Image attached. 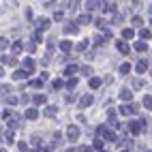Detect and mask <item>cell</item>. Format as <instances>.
Returning <instances> with one entry per match:
<instances>
[{
    "label": "cell",
    "instance_id": "cell-48",
    "mask_svg": "<svg viewBox=\"0 0 152 152\" xmlns=\"http://www.w3.org/2000/svg\"><path fill=\"white\" fill-rule=\"evenodd\" d=\"M150 26H152V20H150Z\"/></svg>",
    "mask_w": 152,
    "mask_h": 152
},
{
    "label": "cell",
    "instance_id": "cell-12",
    "mask_svg": "<svg viewBox=\"0 0 152 152\" xmlns=\"http://www.w3.org/2000/svg\"><path fill=\"white\" fill-rule=\"evenodd\" d=\"M77 71H79V67H77V64H69V67L64 69V75H69V77H73V75L77 73Z\"/></svg>",
    "mask_w": 152,
    "mask_h": 152
},
{
    "label": "cell",
    "instance_id": "cell-42",
    "mask_svg": "<svg viewBox=\"0 0 152 152\" xmlns=\"http://www.w3.org/2000/svg\"><path fill=\"white\" fill-rule=\"evenodd\" d=\"M7 103H9V105H15L17 99H15V96H7Z\"/></svg>",
    "mask_w": 152,
    "mask_h": 152
},
{
    "label": "cell",
    "instance_id": "cell-5",
    "mask_svg": "<svg viewBox=\"0 0 152 152\" xmlns=\"http://www.w3.org/2000/svg\"><path fill=\"white\" fill-rule=\"evenodd\" d=\"M92 105V94H84L79 99V107H90Z\"/></svg>",
    "mask_w": 152,
    "mask_h": 152
},
{
    "label": "cell",
    "instance_id": "cell-51",
    "mask_svg": "<svg viewBox=\"0 0 152 152\" xmlns=\"http://www.w3.org/2000/svg\"><path fill=\"white\" fill-rule=\"evenodd\" d=\"M122 152H124V150H122Z\"/></svg>",
    "mask_w": 152,
    "mask_h": 152
},
{
    "label": "cell",
    "instance_id": "cell-49",
    "mask_svg": "<svg viewBox=\"0 0 152 152\" xmlns=\"http://www.w3.org/2000/svg\"><path fill=\"white\" fill-rule=\"evenodd\" d=\"M150 13H152V9H150Z\"/></svg>",
    "mask_w": 152,
    "mask_h": 152
},
{
    "label": "cell",
    "instance_id": "cell-8",
    "mask_svg": "<svg viewBox=\"0 0 152 152\" xmlns=\"http://www.w3.org/2000/svg\"><path fill=\"white\" fill-rule=\"evenodd\" d=\"M116 47H118V51H122V54H129L131 51L129 43H124V41H118V43H116Z\"/></svg>",
    "mask_w": 152,
    "mask_h": 152
},
{
    "label": "cell",
    "instance_id": "cell-32",
    "mask_svg": "<svg viewBox=\"0 0 152 152\" xmlns=\"http://www.w3.org/2000/svg\"><path fill=\"white\" fill-rule=\"evenodd\" d=\"M92 148L101 150V148H103V139H94V141H92Z\"/></svg>",
    "mask_w": 152,
    "mask_h": 152
},
{
    "label": "cell",
    "instance_id": "cell-29",
    "mask_svg": "<svg viewBox=\"0 0 152 152\" xmlns=\"http://www.w3.org/2000/svg\"><path fill=\"white\" fill-rule=\"evenodd\" d=\"M75 86H77V79H75V77H71L69 82H67V88H69V90H73Z\"/></svg>",
    "mask_w": 152,
    "mask_h": 152
},
{
    "label": "cell",
    "instance_id": "cell-47",
    "mask_svg": "<svg viewBox=\"0 0 152 152\" xmlns=\"http://www.w3.org/2000/svg\"><path fill=\"white\" fill-rule=\"evenodd\" d=\"M101 152H107V150H101Z\"/></svg>",
    "mask_w": 152,
    "mask_h": 152
},
{
    "label": "cell",
    "instance_id": "cell-13",
    "mask_svg": "<svg viewBox=\"0 0 152 152\" xmlns=\"http://www.w3.org/2000/svg\"><path fill=\"white\" fill-rule=\"evenodd\" d=\"M60 49L64 54H69L71 49H73V43H71V41H60Z\"/></svg>",
    "mask_w": 152,
    "mask_h": 152
},
{
    "label": "cell",
    "instance_id": "cell-15",
    "mask_svg": "<svg viewBox=\"0 0 152 152\" xmlns=\"http://www.w3.org/2000/svg\"><path fill=\"white\" fill-rule=\"evenodd\" d=\"M120 99L122 101H131L133 99V92L129 90V88H124V90H120Z\"/></svg>",
    "mask_w": 152,
    "mask_h": 152
},
{
    "label": "cell",
    "instance_id": "cell-44",
    "mask_svg": "<svg viewBox=\"0 0 152 152\" xmlns=\"http://www.w3.org/2000/svg\"><path fill=\"white\" fill-rule=\"evenodd\" d=\"M7 45H9V41H7V39H0V49H4Z\"/></svg>",
    "mask_w": 152,
    "mask_h": 152
},
{
    "label": "cell",
    "instance_id": "cell-6",
    "mask_svg": "<svg viewBox=\"0 0 152 152\" xmlns=\"http://www.w3.org/2000/svg\"><path fill=\"white\" fill-rule=\"evenodd\" d=\"M26 118H28V120H37V118H39V109H37V107L26 109Z\"/></svg>",
    "mask_w": 152,
    "mask_h": 152
},
{
    "label": "cell",
    "instance_id": "cell-10",
    "mask_svg": "<svg viewBox=\"0 0 152 152\" xmlns=\"http://www.w3.org/2000/svg\"><path fill=\"white\" fill-rule=\"evenodd\" d=\"M24 71H28V73H32V71H34V60H32V58H26V60H24Z\"/></svg>",
    "mask_w": 152,
    "mask_h": 152
},
{
    "label": "cell",
    "instance_id": "cell-9",
    "mask_svg": "<svg viewBox=\"0 0 152 152\" xmlns=\"http://www.w3.org/2000/svg\"><path fill=\"white\" fill-rule=\"evenodd\" d=\"M133 49H135V51H139V54H144V51L148 49V45H146V41H137L135 45H133Z\"/></svg>",
    "mask_w": 152,
    "mask_h": 152
},
{
    "label": "cell",
    "instance_id": "cell-36",
    "mask_svg": "<svg viewBox=\"0 0 152 152\" xmlns=\"http://www.w3.org/2000/svg\"><path fill=\"white\" fill-rule=\"evenodd\" d=\"M133 88H144V79H135V82H133Z\"/></svg>",
    "mask_w": 152,
    "mask_h": 152
},
{
    "label": "cell",
    "instance_id": "cell-3",
    "mask_svg": "<svg viewBox=\"0 0 152 152\" xmlns=\"http://www.w3.org/2000/svg\"><path fill=\"white\" fill-rule=\"evenodd\" d=\"M99 133H101V135H103L107 141H116V133H114V131H109L107 127H99Z\"/></svg>",
    "mask_w": 152,
    "mask_h": 152
},
{
    "label": "cell",
    "instance_id": "cell-19",
    "mask_svg": "<svg viewBox=\"0 0 152 152\" xmlns=\"http://www.w3.org/2000/svg\"><path fill=\"white\" fill-rule=\"evenodd\" d=\"M4 64L15 67V64H17V58H15V56H4Z\"/></svg>",
    "mask_w": 152,
    "mask_h": 152
},
{
    "label": "cell",
    "instance_id": "cell-24",
    "mask_svg": "<svg viewBox=\"0 0 152 152\" xmlns=\"http://www.w3.org/2000/svg\"><path fill=\"white\" fill-rule=\"evenodd\" d=\"M129 71H131V64H129V62H122V64H120V73H122V75H127Z\"/></svg>",
    "mask_w": 152,
    "mask_h": 152
},
{
    "label": "cell",
    "instance_id": "cell-22",
    "mask_svg": "<svg viewBox=\"0 0 152 152\" xmlns=\"http://www.w3.org/2000/svg\"><path fill=\"white\" fill-rule=\"evenodd\" d=\"M90 20H92V17L88 15V13H84V15H79V17H77V22H79V24H88Z\"/></svg>",
    "mask_w": 152,
    "mask_h": 152
},
{
    "label": "cell",
    "instance_id": "cell-11",
    "mask_svg": "<svg viewBox=\"0 0 152 152\" xmlns=\"http://www.w3.org/2000/svg\"><path fill=\"white\" fill-rule=\"evenodd\" d=\"M77 30H79L77 24H67V26H64V32H67V34H77Z\"/></svg>",
    "mask_w": 152,
    "mask_h": 152
},
{
    "label": "cell",
    "instance_id": "cell-21",
    "mask_svg": "<svg viewBox=\"0 0 152 152\" xmlns=\"http://www.w3.org/2000/svg\"><path fill=\"white\" fill-rule=\"evenodd\" d=\"M150 34H152V32H150V28H141V30H139V37L144 39V41H146V39H150Z\"/></svg>",
    "mask_w": 152,
    "mask_h": 152
},
{
    "label": "cell",
    "instance_id": "cell-2",
    "mask_svg": "<svg viewBox=\"0 0 152 152\" xmlns=\"http://www.w3.org/2000/svg\"><path fill=\"white\" fill-rule=\"evenodd\" d=\"M67 137H69V141H77L79 139V129L75 127V124H71V127L67 129Z\"/></svg>",
    "mask_w": 152,
    "mask_h": 152
},
{
    "label": "cell",
    "instance_id": "cell-45",
    "mask_svg": "<svg viewBox=\"0 0 152 152\" xmlns=\"http://www.w3.org/2000/svg\"><path fill=\"white\" fill-rule=\"evenodd\" d=\"M111 24H122V17H120V15H116V17H114V22H111Z\"/></svg>",
    "mask_w": 152,
    "mask_h": 152
},
{
    "label": "cell",
    "instance_id": "cell-41",
    "mask_svg": "<svg viewBox=\"0 0 152 152\" xmlns=\"http://www.w3.org/2000/svg\"><path fill=\"white\" fill-rule=\"evenodd\" d=\"M105 39H107V37H101V34H99V37H94V43H96V45H101Z\"/></svg>",
    "mask_w": 152,
    "mask_h": 152
},
{
    "label": "cell",
    "instance_id": "cell-46",
    "mask_svg": "<svg viewBox=\"0 0 152 152\" xmlns=\"http://www.w3.org/2000/svg\"><path fill=\"white\" fill-rule=\"evenodd\" d=\"M79 152H92V148H88V146H84V148L79 150Z\"/></svg>",
    "mask_w": 152,
    "mask_h": 152
},
{
    "label": "cell",
    "instance_id": "cell-35",
    "mask_svg": "<svg viewBox=\"0 0 152 152\" xmlns=\"http://www.w3.org/2000/svg\"><path fill=\"white\" fill-rule=\"evenodd\" d=\"M51 86H54V88H56V90H60V88H62V86H64V84H62V82H60V79H54V82H51Z\"/></svg>",
    "mask_w": 152,
    "mask_h": 152
},
{
    "label": "cell",
    "instance_id": "cell-28",
    "mask_svg": "<svg viewBox=\"0 0 152 152\" xmlns=\"http://www.w3.org/2000/svg\"><path fill=\"white\" fill-rule=\"evenodd\" d=\"M133 26H135V28H141V26H144V20H141V17H133V22H131Z\"/></svg>",
    "mask_w": 152,
    "mask_h": 152
},
{
    "label": "cell",
    "instance_id": "cell-30",
    "mask_svg": "<svg viewBox=\"0 0 152 152\" xmlns=\"http://www.w3.org/2000/svg\"><path fill=\"white\" fill-rule=\"evenodd\" d=\"M56 114V105H47V109H45V116H54Z\"/></svg>",
    "mask_w": 152,
    "mask_h": 152
},
{
    "label": "cell",
    "instance_id": "cell-38",
    "mask_svg": "<svg viewBox=\"0 0 152 152\" xmlns=\"http://www.w3.org/2000/svg\"><path fill=\"white\" fill-rule=\"evenodd\" d=\"M107 118L114 120V118H116V109H111V107H109V109H107Z\"/></svg>",
    "mask_w": 152,
    "mask_h": 152
},
{
    "label": "cell",
    "instance_id": "cell-27",
    "mask_svg": "<svg viewBox=\"0 0 152 152\" xmlns=\"http://www.w3.org/2000/svg\"><path fill=\"white\" fill-rule=\"evenodd\" d=\"M22 49H24V43H22V41H15V43H13V51H15V54H20Z\"/></svg>",
    "mask_w": 152,
    "mask_h": 152
},
{
    "label": "cell",
    "instance_id": "cell-4",
    "mask_svg": "<svg viewBox=\"0 0 152 152\" xmlns=\"http://www.w3.org/2000/svg\"><path fill=\"white\" fill-rule=\"evenodd\" d=\"M103 2H99V0H86V9L88 11H96V9H101Z\"/></svg>",
    "mask_w": 152,
    "mask_h": 152
},
{
    "label": "cell",
    "instance_id": "cell-40",
    "mask_svg": "<svg viewBox=\"0 0 152 152\" xmlns=\"http://www.w3.org/2000/svg\"><path fill=\"white\" fill-rule=\"evenodd\" d=\"M139 111V105L137 103H131V114H137Z\"/></svg>",
    "mask_w": 152,
    "mask_h": 152
},
{
    "label": "cell",
    "instance_id": "cell-20",
    "mask_svg": "<svg viewBox=\"0 0 152 152\" xmlns=\"http://www.w3.org/2000/svg\"><path fill=\"white\" fill-rule=\"evenodd\" d=\"M32 101L37 103V105H43V103H45L47 99H45V96H43V94H34V96H32Z\"/></svg>",
    "mask_w": 152,
    "mask_h": 152
},
{
    "label": "cell",
    "instance_id": "cell-17",
    "mask_svg": "<svg viewBox=\"0 0 152 152\" xmlns=\"http://www.w3.org/2000/svg\"><path fill=\"white\" fill-rule=\"evenodd\" d=\"M88 84H90V90H92V88H94V90H96V88H101V77H90V82H88Z\"/></svg>",
    "mask_w": 152,
    "mask_h": 152
},
{
    "label": "cell",
    "instance_id": "cell-39",
    "mask_svg": "<svg viewBox=\"0 0 152 152\" xmlns=\"http://www.w3.org/2000/svg\"><path fill=\"white\" fill-rule=\"evenodd\" d=\"M82 73L84 75H92V69L90 67H82Z\"/></svg>",
    "mask_w": 152,
    "mask_h": 152
},
{
    "label": "cell",
    "instance_id": "cell-25",
    "mask_svg": "<svg viewBox=\"0 0 152 152\" xmlns=\"http://www.w3.org/2000/svg\"><path fill=\"white\" fill-rule=\"evenodd\" d=\"M39 28H49V20H45V17H41V20H37Z\"/></svg>",
    "mask_w": 152,
    "mask_h": 152
},
{
    "label": "cell",
    "instance_id": "cell-50",
    "mask_svg": "<svg viewBox=\"0 0 152 152\" xmlns=\"http://www.w3.org/2000/svg\"><path fill=\"white\" fill-rule=\"evenodd\" d=\"M148 152H152V150H148Z\"/></svg>",
    "mask_w": 152,
    "mask_h": 152
},
{
    "label": "cell",
    "instance_id": "cell-33",
    "mask_svg": "<svg viewBox=\"0 0 152 152\" xmlns=\"http://www.w3.org/2000/svg\"><path fill=\"white\" fill-rule=\"evenodd\" d=\"M94 24H96V28H101V30H105V28H107V24H105V20H96Z\"/></svg>",
    "mask_w": 152,
    "mask_h": 152
},
{
    "label": "cell",
    "instance_id": "cell-16",
    "mask_svg": "<svg viewBox=\"0 0 152 152\" xmlns=\"http://www.w3.org/2000/svg\"><path fill=\"white\" fill-rule=\"evenodd\" d=\"M88 45H90V41L84 39V41H79L77 45H75V49H77V51H86V49H88Z\"/></svg>",
    "mask_w": 152,
    "mask_h": 152
},
{
    "label": "cell",
    "instance_id": "cell-18",
    "mask_svg": "<svg viewBox=\"0 0 152 152\" xmlns=\"http://www.w3.org/2000/svg\"><path fill=\"white\" fill-rule=\"evenodd\" d=\"M101 9H103L105 13H114V11H116V7H114L111 2H103V7H101Z\"/></svg>",
    "mask_w": 152,
    "mask_h": 152
},
{
    "label": "cell",
    "instance_id": "cell-23",
    "mask_svg": "<svg viewBox=\"0 0 152 152\" xmlns=\"http://www.w3.org/2000/svg\"><path fill=\"white\" fill-rule=\"evenodd\" d=\"M144 107H146V109H152V96L150 94L144 96Z\"/></svg>",
    "mask_w": 152,
    "mask_h": 152
},
{
    "label": "cell",
    "instance_id": "cell-1",
    "mask_svg": "<svg viewBox=\"0 0 152 152\" xmlns=\"http://www.w3.org/2000/svg\"><path fill=\"white\" fill-rule=\"evenodd\" d=\"M127 124H129V131L133 133V135H139V133L144 131V127H146V122H137V120H131Z\"/></svg>",
    "mask_w": 152,
    "mask_h": 152
},
{
    "label": "cell",
    "instance_id": "cell-37",
    "mask_svg": "<svg viewBox=\"0 0 152 152\" xmlns=\"http://www.w3.org/2000/svg\"><path fill=\"white\" fill-rule=\"evenodd\" d=\"M62 17H64V13H62V11H56V13H54V20H56V22H60Z\"/></svg>",
    "mask_w": 152,
    "mask_h": 152
},
{
    "label": "cell",
    "instance_id": "cell-31",
    "mask_svg": "<svg viewBox=\"0 0 152 152\" xmlns=\"http://www.w3.org/2000/svg\"><path fill=\"white\" fill-rule=\"evenodd\" d=\"M120 114H122V116L131 114V105H122V107H120Z\"/></svg>",
    "mask_w": 152,
    "mask_h": 152
},
{
    "label": "cell",
    "instance_id": "cell-34",
    "mask_svg": "<svg viewBox=\"0 0 152 152\" xmlns=\"http://www.w3.org/2000/svg\"><path fill=\"white\" fill-rule=\"evenodd\" d=\"M26 49H28V51H34V49H37V43H34V41L26 43Z\"/></svg>",
    "mask_w": 152,
    "mask_h": 152
},
{
    "label": "cell",
    "instance_id": "cell-7",
    "mask_svg": "<svg viewBox=\"0 0 152 152\" xmlns=\"http://www.w3.org/2000/svg\"><path fill=\"white\" fill-rule=\"evenodd\" d=\"M146 69H148V62H146V60H137V64H135V71H137V73H146Z\"/></svg>",
    "mask_w": 152,
    "mask_h": 152
},
{
    "label": "cell",
    "instance_id": "cell-14",
    "mask_svg": "<svg viewBox=\"0 0 152 152\" xmlns=\"http://www.w3.org/2000/svg\"><path fill=\"white\" fill-rule=\"evenodd\" d=\"M28 75H30V73H28V71H24V69H17L15 73H13V77H15V79H26Z\"/></svg>",
    "mask_w": 152,
    "mask_h": 152
},
{
    "label": "cell",
    "instance_id": "cell-26",
    "mask_svg": "<svg viewBox=\"0 0 152 152\" xmlns=\"http://www.w3.org/2000/svg\"><path fill=\"white\" fill-rule=\"evenodd\" d=\"M133 34H135V32H133V28H124V30H122V37H124V39H133Z\"/></svg>",
    "mask_w": 152,
    "mask_h": 152
},
{
    "label": "cell",
    "instance_id": "cell-43",
    "mask_svg": "<svg viewBox=\"0 0 152 152\" xmlns=\"http://www.w3.org/2000/svg\"><path fill=\"white\" fill-rule=\"evenodd\" d=\"M20 150H22V152H28V144H24V141H20Z\"/></svg>",
    "mask_w": 152,
    "mask_h": 152
}]
</instances>
